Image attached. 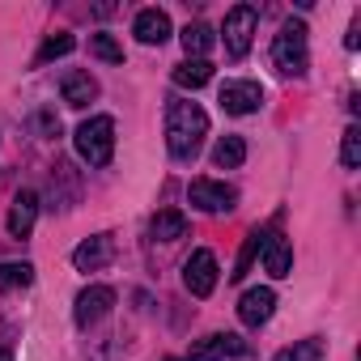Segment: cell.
Segmentation results:
<instances>
[{
    "mask_svg": "<svg viewBox=\"0 0 361 361\" xmlns=\"http://www.w3.org/2000/svg\"><path fill=\"white\" fill-rule=\"evenodd\" d=\"M209 136V115L200 102H170L166 111V145H170V157L178 161H192L200 153Z\"/></svg>",
    "mask_w": 361,
    "mask_h": 361,
    "instance_id": "cell-1",
    "label": "cell"
},
{
    "mask_svg": "<svg viewBox=\"0 0 361 361\" xmlns=\"http://www.w3.org/2000/svg\"><path fill=\"white\" fill-rule=\"evenodd\" d=\"M272 64L285 77H306L310 68V47H306V26L302 22H285L281 35L272 39Z\"/></svg>",
    "mask_w": 361,
    "mask_h": 361,
    "instance_id": "cell-2",
    "label": "cell"
},
{
    "mask_svg": "<svg viewBox=\"0 0 361 361\" xmlns=\"http://www.w3.org/2000/svg\"><path fill=\"white\" fill-rule=\"evenodd\" d=\"M73 145H77V153H81L90 166H106V161L115 157V119H111V115H90V119L77 128Z\"/></svg>",
    "mask_w": 361,
    "mask_h": 361,
    "instance_id": "cell-3",
    "label": "cell"
},
{
    "mask_svg": "<svg viewBox=\"0 0 361 361\" xmlns=\"http://www.w3.org/2000/svg\"><path fill=\"white\" fill-rule=\"evenodd\" d=\"M255 30H259V9H255V5H234V9L226 13V26H221L226 51H230L234 60H243V56L251 51Z\"/></svg>",
    "mask_w": 361,
    "mask_h": 361,
    "instance_id": "cell-4",
    "label": "cell"
},
{
    "mask_svg": "<svg viewBox=\"0 0 361 361\" xmlns=\"http://www.w3.org/2000/svg\"><path fill=\"white\" fill-rule=\"evenodd\" d=\"M188 200L200 209V213H230L238 204V192L217 183V178H192V188H188Z\"/></svg>",
    "mask_w": 361,
    "mask_h": 361,
    "instance_id": "cell-5",
    "label": "cell"
},
{
    "mask_svg": "<svg viewBox=\"0 0 361 361\" xmlns=\"http://www.w3.org/2000/svg\"><path fill=\"white\" fill-rule=\"evenodd\" d=\"M259 255H264V272L268 276H289L293 272V247H289V238L272 226V230H259Z\"/></svg>",
    "mask_w": 361,
    "mask_h": 361,
    "instance_id": "cell-6",
    "label": "cell"
},
{
    "mask_svg": "<svg viewBox=\"0 0 361 361\" xmlns=\"http://www.w3.org/2000/svg\"><path fill=\"white\" fill-rule=\"evenodd\" d=\"M217 102H221L226 115H251V111L264 106V85L259 81H226Z\"/></svg>",
    "mask_w": 361,
    "mask_h": 361,
    "instance_id": "cell-7",
    "label": "cell"
},
{
    "mask_svg": "<svg viewBox=\"0 0 361 361\" xmlns=\"http://www.w3.org/2000/svg\"><path fill=\"white\" fill-rule=\"evenodd\" d=\"M183 285L192 298H209L217 289V255L213 251H192V259L183 264Z\"/></svg>",
    "mask_w": 361,
    "mask_h": 361,
    "instance_id": "cell-8",
    "label": "cell"
},
{
    "mask_svg": "<svg viewBox=\"0 0 361 361\" xmlns=\"http://www.w3.org/2000/svg\"><path fill=\"white\" fill-rule=\"evenodd\" d=\"M111 306H115V289L111 285H90V289L77 293L73 319H77V327H94V323H102L111 314Z\"/></svg>",
    "mask_w": 361,
    "mask_h": 361,
    "instance_id": "cell-9",
    "label": "cell"
},
{
    "mask_svg": "<svg viewBox=\"0 0 361 361\" xmlns=\"http://www.w3.org/2000/svg\"><path fill=\"white\" fill-rule=\"evenodd\" d=\"M243 353H247V344L234 331H213V336L196 340V348H192L188 361H221V357H243Z\"/></svg>",
    "mask_w": 361,
    "mask_h": 361,
    "instance_id": "cell-10",
    "label": "cell"
},
{
    "mask_svg": "<svg viewBox=\"0 0 361 361\" xmlns=\"http://www.w3.org/2000/svg\"><path fill=\"white\" fill-rule=\"evenodd\" d=\"M115 259V238L111 234H94V238H85L77 251H73V264L81 268V272H98V268H106Z\"/></svg>",
    "mask_w": 361,
    "mask_h": 361,
    "instance_id": "cell-11",
    "label": "cell"
},
{
    "mask_svg": "<svg viewBox=\"0 0 361 361\" xmlns=\"http://www.w3.org/2000/svg\"><path fill=\"white\" fill-rule=\"evenodd\" d=\"M272 310H276V293H272L268 285H259V289H247V293H243V302H238V319H243L247 327H259V323H268V319H272Z\"/></svg>",
    "mask_w": 361,
    "mask_h": 361,
    "instance_id": "cell-12",
    "label": "cell"
},
{
    "mask_svg": "<svg viewBox=\"0 0 361 361\" xmlns=\"http://www.w3.org/2000/svg\"><path fill=\"white\" fill-rule=\"evenodd\" d=\"M132 35H136L145 47H161V43L170 39V18H166V9H140L136 22H132Z\"/></svg>",
    "mask_w": 361,
    "mask_h": 361,
    "instance_id": "cell-13",
    "label": "cell"
},
{
    "mask_svg": "<svg viewBox=\"0 0 361 361\" xmlns=\"http://www.w3.org/2000/svg\"><path fill=\"white\" fill-rule=\"evenodd\" d=\"M35 217H39V196L35 192H18V200H13V209H9V234L13 238H30V230H35Z\"/></svg>",
    "mask_w": 361,
    "mask_h": 361,
    "instance_id": "cell-14",
    "label": "cell"
},
{
    "mask_svg": "<svg viewBox=\"0 0 361 361\" xmlns=\"http://www.w3.org/2000/svg\"><path fill=\"white\" fill-rule=\"evenodd\" d=\"M60 94H64V102L68 106H90L94 98H98V81L90 77V73H64V81H60Z\"/></svg>",
    "mask_w": 361,
    "mask_h": 361,
    "instance_id": "cell-15",
    "label": "cell"
},
{
    "mask_svg": "<svg viewBox=\"0 0 361 361\" xmlns=\"http://www.w3.org/2000/svg\"><path fill=\"white\" fill-rule=\"evenodd\" d=\"M149 234H153L157 243H178V238L188 234V217L178 213V209H161V213H153Z\"/></svg>",
    "mask_w": 361,
    "mask_h": 361,
    "instance_id": "cell-16",
    "label": "cell"
},
{
    "mask_svg": "<svg viewBox=\"0 0 361 361\" xmlns=\"http://www.w3.org/2000/svg\"><path fill=\"white\" fill-rule=\"evenodd\" d=\"M170 77H174V85H178V90H200V85H209V81H213V64H209V60H183Z\"/></svg>",
    "mask_w": 361,
    "mask_h": 361,
    "instance_id": "cell-17",
    "label": "cell"
},
{
    "mask_svg": "<svg viewBox=\"0 0 361 361\" xmlns=\"http://www.w3.org/2000/svg\"><path fill=\"white\" fill-rule=\"evenodd\" d=\"M243 161H247V140L243 136H221L213 145V166L217 170H238Z\"/></svg>",
    "mask_w": 361,
    "mask_h": 361,
    "instance_id": "cell-18",
    "label": "cell"
},
{
    "mask_svg": "<svg viewBox=\"0 0 361 361\" xmlns=\"http://www.w3.org/2000/svg\"><path fill=\"white\" fill-rule=\"evenodd\" d=\"M209 47H213V26L188 22V26H183V51H188V60H204Z\"/></svg>",
    "mask_w": 361,
    "mask_h": 361,
    "instance_id": "cell-19",
    "label": "cell"
},
{
    "mask_svg": "<svg viewBox=\"0 0 361 361\" xmlns=\"http://www.w3.org/2000/svg\"><path fill=\"white\" fill-rule=\"evenodd\" d=\"M73 47H77V39H73V35H51V39L39 47V56H35V68H43V64H51V60L68 56Z\"/></svg>",
    "mask_w": 361,
    "mask_h": 361,
    "instance_id": "cell-20",
    "label": "cell"
},
{
    "mask_svg": "<svg viewBox=\"0 0 361 361\" xmlns=\"http://www.w3.org/2000/svg\"><path fill=\"white\" fill-rule=\"evenodd\" d=\"M35 285V264H0V289H26Z\"/></svg>",
    "mask_w": 361,
    "mask_h": 361,
    "instance_id": "cell-21",
    "label": "cell"
},
{
    "mask_svg": "<svg viewBox=\"0 0 361 361\" xmlns=\"http://www.w3.org/2000/svg\"><path fill=\"white\" fill-rule=\"evenodd\" d=\"M340 161H344V170H357V166H361V128H357V123H348V128H344Z\"/></svg>",
    "mask_w": 361,
    "mask_h": 361,
    "instance_id": "cell-22",
    "label": "cell"
},
{
    "mask_svg": "<svg viewBox=\"0 0 361 361\" xmlns=\"http://www.w3.org/2000/svg\"><path fill=\"white\" fill-rule=\"evenodd\" d=\"M90 51L106 64H123V47L111 39V35H90Z\"/></svg>",
    "mask_w": 361,
    "mask_h": 361,
    "instance_id": "cell-23",
    "label": "cell"
},
{
    "mask_svg": "<svg viewBox=\"0 0 361 361\" xmlns=\"http://www.w3.org/2000/svg\"><path fill=\"white\" fill-rule=\"evenodd\" d=\"M259 255V230H251L247 234V243H243V255H238V264H234V272H230V281H243L247 272H251V259Z\"/></svg>",
    "mask_w": 361,
    "mask_h": 361,
    "instance_id": "cell-24",
    "label": "cell"
},
{
    "mask_svg": "<svg viewBox=\"0 0 361 361\" xmlns=\"http://www.w3.org/2000/svg\"><path fill=\"white\" fill-rule=\"evenodd\" d=\"M319 357H323V340H302V344L285 348L276 361H319Z\"/></svg>",
    "mask_w": 361,
    "mask_h": 361,
    "instance_id": "cell-25",
    "label": "cell"
},
{
    "mask_svg": "<svg viewBox=\"0 0 361 361\" xmlns=\"http://www.w3.org/2000/svg\"><path fill=\"white\" fill-rule=\"evenodd\" d=\"M344 47H348V51H357V47H361V22H353V26H348V39H344Z\"/></svg>",
    "mask_w": 361,
    "mask_h": 361,
    "instance_id": "cell-26",
    "label": "cell"
},
{
    "mask_svg": "<svg viewBox=\"0 0 361 361\" xmlns=\"http://www.w3.org/2000/svg\"><path fill=\"white\" fill-rule=\"evenodd\" d=\"M0 361H13V344L9 340H0Z\"/></svg>",
    "mask_w": 361,
    "mask_h": 361,
    "instance_id": "cell-27",
    "label": "cell"
},
{
    "mask_svg": "<svg viewBox=\"0 0 361 361\" xmlns=\"http://www.w3.org/2000/svg\"><path fill=\"white\" fill-rule=\"evenodd\" d=\"M161 361H183V357H161Z\"/></svg>",
    "mask_w": 361,
    "mask_h": 361,
    "instance_id": "cell-28",
    "label": "cell"
}]
</instances>
